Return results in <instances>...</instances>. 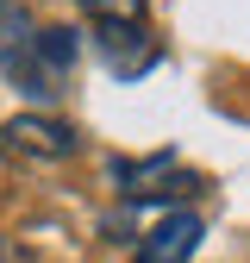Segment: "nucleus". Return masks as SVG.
I'll use <instances>...</instances> for the list:
<instances>
[{"mask_svg": "<svg viewBox=\"0 0 250 263\" xmlns=\"http://www.w3.org/2000/svg\"><path fill=\"white\" fill-rule=\"evenodd\" d=\"M113 182L125 201H150V194H194L200 182L175 170V151H156V157H138V163H113Z\"/></svg>", "mask_w": 250, "mask_h": 263, "instance_id": "obj_1", "label": "nucleus"}, {"mask_svg": "<svg viewBox=\"0 0 250 263\" xmlns=\"http://www.w3.org/2000/svg\"><path fill=\"white\" fill-rule=\"evenodd\" d=\"M75 125H62V119H50V113H19L13 125H7V151H19V157H44V163H62V157H75Z\"/></svg>", "mask_w": 250, "mask_h": 263, "instance_id": "obj_2", "label": "nucleus"}, {"mask_svg": "<svg viewBox=\"0 0 250 263\" xmlns=\"http://www.w3.org/2000/svg\"><path fill=\"white\" fill-rule=\"evenodd\" d=\"M94 38H100V57H107V69L119 82H138L144 69H156V57H163V44H156L144 25H100Z\"/></svg>", "mask_w": 250, "mask_h": 263, "instance_id": "obj_3", "label": "nucleus"}, {"mask_svg": "<svg viewBox=\"0 0 250 263\" xmlns=\"http://www.w3.org/2000/svg\"><path fill=\"white\" fill-rule=\"evenodd\" d=\"M0 151H7V125H0Z\"/></svg>", "mask_w": 250, "mask_h": 263, "instance_id": "obj_7", "label": "nucleus"}, {"mask_svg": "<svg viewBox=\"0 0 250 263\" xmlns=\"http://www.w3.org/2000/svg\"><path fill=\"white\" fill-rule=\"evenodd\" d=\"M75 7H88L100 25H144V0H75Z\"/></svg>", "mask_w": 250, "mask_h": 263, "instance_id": "obj_6", "label": "nucleus"}, {"mask_svg": "<svg viewBox=\"0 0 250 263\" xmlns=\"http://www.w3.org/2000/svg\"><path fill=\"white\" fill-rule=\"evenodd\" d=\"M75 57H81V38H75L69 25H44V31H38V63H44V76H50V82L69 76V69H75Z\"/></svg>", "mask_w": 250, "mask_h": 263, "instance_id": "obj_5", "label": "nucleus"}, {"mask_svg": "<svg viewBox=\"0 0 250 263\" xmlns=\"http://www.w3.org/2000/svg\"><path fill=\"white\" fill-rule=\"evenodd\" d=\"M200 232H206L200 213L175 207V213H163V219L138 238V263H187V257H194V245H200Z\"/></svg>", "mask_w": 250, "mask_h": 263, "instance_id": "obj_4", "label": "nucleus"}]
</instances>
